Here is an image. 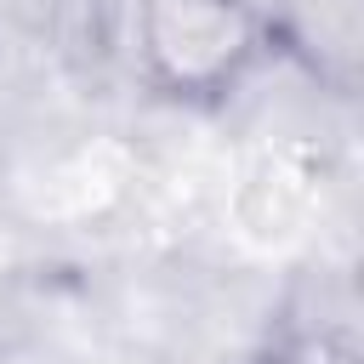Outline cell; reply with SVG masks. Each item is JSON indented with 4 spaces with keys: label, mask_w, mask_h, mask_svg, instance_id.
<instances>
[{
    "label": "cell",
    "mask_w": 364,
    "mask_h": 364,
    "mask_svg": "<svg viewBox=\"0 0 364 364\" xmlns=\"http://www.w3.org/2000/svg\"><path fill=\"white\" fill-rule=\"evenodd\" d=\"M267 46L256 0H136V68L165 102L233 97Z\"/></svg>",
    "instance_id": "1"
},
{
    "label": "cell",
    "mask_w": 364,
    "mask_h": 364,
    "mask_svg": "<svg viewBox=\"0 0 364 364\" xmlns=\"http://www.w3.org/2000/svg\"><path fill=\"white\" fill-rule=\"evenodd\" d=\"M267 6H273V0H256V11H267Z\"/></svg>",
    "instance_id": "5"
},
{
    "label": "cell",
    "mask_w": 364,
    "mask_h": 364,
    "mask_svg": "<svg viewBox=\"0 0 364 364\" xmlns=\"http://www.w3.org/2000/svg\"><path fill=\"white\" fill-rule=\"evenodd\" d=\"M313 199H318V171L296 148H273L250 165L245 193H239V216L256 239H290L307 222Z\"/></svg>",
    "instance_id": "3"
},
{
    "label": "cell",
    "mask_w": 364,
    "mask_h": 364,
    "mask_svg": "<svg viewBox=\"0 0 364 364\" xmlns=\"http://www.w3.org/2000/svg\"><path fill=\"white\" fill-rule=\"evenodd\" d=\"M136 176V159L125 142L102 136V142H85L74 154H63L57 165L40 171L34 182V210L40 216H57V222H85L97 210H108Z\"/></svg>",
    "instance_id": "2"
},
{
    "label": "cell",
    "mask_w": 364,
    "mask_h": 364,
    "mask_svg": "<svg viewBox=\"0 0 364 364\" xmlns=\"http://www.w3.org/2000/svg\"><path fill=\"white\" fill-rule=\"evenodd\" d=\"M262 364H358V347L330 324H296L267 341Z\"/></svg>",
    "instance_id": "4"
}]
</instances>
